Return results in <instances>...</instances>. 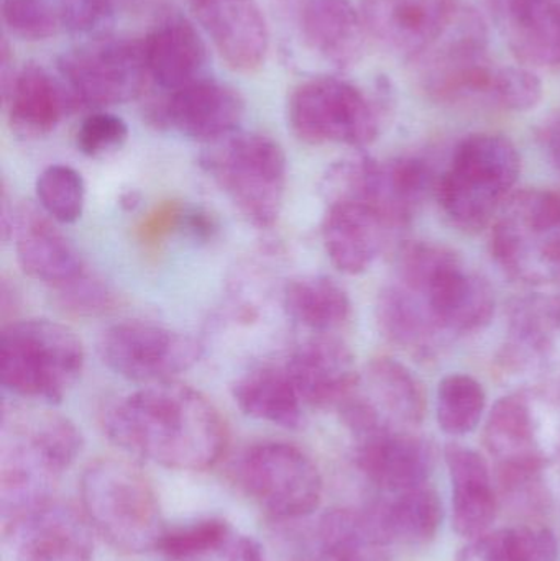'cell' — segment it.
I'll use <instances>...</instances> for the list:
<instances>
[{"label":"cell","instance_id":"cell-1","mask_svg":"<svg viewBox=\"0 0 560 561\" xmlns=\"http://www.w3.org/2000/svg\"><path fill=\"white\" fill-rule=\"evenodd\" d=\"M104 428L117 447L171 470H207L227 447L226 424L213 402L176 381L122 399L105 412Z\"/></svg>","mask_w":560,"mask_h":561},{"label":"cell","instance_id":"cell-2","mask_svg":"<svg viewBox=\"0 0 560 561\" xmlns=\"http://www.w3.org/2000/svg\"><path fill=\"white\" fill-rule=\"evenodd\" d=\"M82 450L81 431L65 415L3 411L0 510L13 519L53 500L59 477Z\"/></svg>","mask_w":560,"mask_h":561},{"label":"cell","instance_id":"cell-3","mask_svg":"<svg viewBox=\"0 0 560 561\" xmlns=\"http://www.w3.org/2000/svg\"><path fill=\"white\" fill-rule=\"evenodd\" d=\"M397 283L423 304L447 339L480 332L495 316L489 280L446 247L404 243L397 256Z\"/></svg>","mask_w":560,"mask_h":561},{"label":"cell","instance_id":"cell-4","mask_svg":"<svg viewBox=\"0 0 560 561\" xmlns=\"http://www.w3.org/2000/svg\"><path fill=\"white\" fill-rule=\"evenodd\" d=\"M519 174L522 157L508 137L469 135L457 145L449 167L437 181L441 209L454 226L479 232L499 216Z\"/></svg>","mask_w":560,"mask_h":561},{"label":"cell","instance_id":"cell-5","mask_svg":"<svg viewBox=\"0 0 560 561\" xmlns=\"http://www.w3.org/2000/svg\"><path fill=\"white\" fill-rule=\"evenodd\" d=\"M85 519L111 543L127 553L157 550L167 526L150 481L134 465L102 458L81 478Z\"/></svg>","mask_w":560,"mask_h":561},{"label":"cell","instance_id":"cell-6","mask_svg":"<svg viewBox=\"0 0 560 561\" xmlns=\"http://www.w3.org/2000/svg\"><path fill=\"white\" fill-rule=\"evenodd\" d=\"M84 346L71 329L46 319L20 320L0 335V376L19 398L56 404L81 378Z\"/></svg>","mask_w":560,"mask_h":561},{"label":"cell","instance_id":"cell-7","mask_svg":"<svg viewBox=\"0 0 560 561\" xmlns=\"http://www.w3.org/2000/svg\"><path fill=\"white\" fill-rule=\"evenodd\" d=\"M201 167L247 222L259 229L275 226L288 178L286 154L278 141L268 135L233 131L209 144L201 157Z\"/></svg>","mask_w":560,"mask_h":561},{"label":"cell","instance_id":"cell-8","mask_svg":"<svg viewBox=\"0 0 560 561\" xmlns=\"http://www.w3.org/2000/svg\"><path fill=\"white\" fill-rule=\"evenodd\" d=\"M390 111L387 85L367 94L344 79L316 78L289 95L288 124L293 134L309 145L364 148L380 137Z\"/></svg>","mask_w":560,"mask_h":561},{"label":"cell","instance_id":"cell-9","mask_svg":"<svg viewBox=\"0 0 560 561\" xmlns=\"http://www.w3.org/2000/svg\"><path fill=\"white\" fill-rule=\"evenodd\" d=\"M490 252L508 278L529 286L560 280V193L516 191L493 220Z\"/></svg>","mask_w":560,"mask_h":561},{"label":"cell","instance_id":"cell-10","mask_svg":"<svg viewBox=\"0 0 560 561\" xmlns=\"http://www.w3.org/2000/svg\"><path fill=\"white\" fill-rule=\"evenodd\" d=\"M421 89L439 104L492 105L499 66L489 53V30L476 7L464 2L453 25L411 62Z\"/></svg>","mask_w":560,"mask_h":561},{"label":"cell","instance_id":"cell-11","mask_svg":"<svg viewBox=\"0 0 560 561\" xmlns=\"http://www.w3.org/2000/svg\"><path fill=\"white\" fill-rule=\"evenodd\" d=\"M237 478L243 491L273 519H302L321 504V471L296 445H253L240 458Z\"/></svg>","mask_w":560,"mask_h":561},{"label":"cell","instance_id":"cell-12","mask_svg":"<svg viewBox=\"0 0 560 561\" xmlns=\"http://www.w3.org/2000/svg\"><path fill=\"white\" fill-rule=\"evenodd\" d=\"M58 68L78 102L94 107L134 101L150 79L141 39H89L65 53Z\"/></svg>","mask_w":560,"mask_h":561},{"label":"cell","instance_id":"cell-13","mask_svg":"<svg viewBox=\"0 0 560 561\" xmlns=\"http://www.w3.org/2000/svg\"><path fill=\"white\" fill-rule=\"evenodd\" d=\"M99 355L115 375L141 385L173 381L199 362L203 346L193 336L157 323H115L99 340Z\"/></svg>","mask_w":560,"mask_h":561},{"label":"cell","instance_id":"cell-14","mask_svg":"<svg viewBox=\"0 0 560 561\" xmlns=\"http://www.w3.org/2000/svg\"><path fill=\"white\" fill-rule=\"evenodd\" d=\"M466 0H362L368 36L404 61H416L447 32Z\"/></svg>","mask_w":560,"mask_h":561},{"label":"cell","instance_id":"cell-15","mask_svg":"<svg viewBox=\"0 0 560 561\" xmlns=\"http://www.w3.org/2000/svg\"><path fill=\"white\" fill-rule=\"evenodd\" d=\"M12 561H91L89 520L66 504L48 501L3 523Z\"/></svg>","mask_w":560,"mask_h":561},{"label":"cell","instance_id":"cell-16","mask_svg":"<svg viewBox=\"0 0 560 561\" xmlns=\"http://www.w3.org/2000/svg\"><path fill=\"white\" fill-rule=\"evenodd\" d=\"M245 114L242 95L222 82L201 78L158 102L147 117L157 127L173 128L193 140L213 144L233 134Z\"/></svg>","mask_w":560,"mask_h":561},{"label":"cell","instance_id":"cell-17","mask_svg":"<svg viewBox=\"0 0 560 561\" xmlns=\"http://www.w3.org/2000/svg\"><path fill=\"white\" fill-rule=\"evenodd\" d=\"M357 442L358 470L381 493L398 494L431 483L436 448L427 438L391 428Z\"/></svg>","mask_w":560,"mask_h":561},{"label":"cell","instance_id":"cell-18","mask_svg":"<svg viewBox=\"0 0 560 561\" xmlns=\"http://www.w3.org/2000/svg\"><path fill=\"white\" fill-rule=\"evenodd\" d=\"M506 333L499 355L502 371L513 376L541 371L560 345V297L538 293L513 300Z\"/></svg>","mask_w":560,"mask_h":561},{"label":"cell","instance_id":"cell-19","mask_svg":"<svg viewBox=\"0 0 560 561\" xmlns=\"http://www.w3.org/2000/svg\"><path fill=\"white\" fill-rule=\"evenodd\" d=\"M285 366L302 402L311 408L339 409L361 379L354 353L335 336L308 340L293 352Z\"/></svg>","mask_w":560,"mask_h":561},{"label":"cell","instance_id":"cell-20","mask_svg":"<svg viewBox=\"0 0 560 561\" xmlns=\"http://www.w3.org/2000/svg\"><path fill=\"white\" fill-rule=\"evenodd\" d=\"M199 22L224 61L240 72L262 68L270 35L256 0H197Z\"/></svg>","mask_w":560,"mask_h":561},{"label":"cell","instance_id":"cell-21","mask_svg":"<svg viewBox=\"0 0 560 561\" xmlns=\"http://www.w3.org/2000/svg\"><path fill=\"white\" fill-rule=\"evenodd\" d=\"M522 65L560 71V0H487Z\"/></svg>","mask_w":560,"mask_h":561},{"label":"cell","instance_id":"cell-22","mask_svg":"<svg viewBox=\"0 0 560 561\" xmlns=\"http://www.w3.org/2000/svg\"><path fill=\"white\" fill-rule=\"evenodd\" d=\"M9 237L15 239L16 259L23 272L53 289L85 272L75 245L53 226L45 213L30 204L13 210Z\"/></svg>","mask_w":560,"mask_h":561},{"label":"cell","instance_id":"cell-23","mask_svg":"<svg viewBox=\"0 0 560 561\" xmlns=\"http://www.w3.org/2000/svg\"><path fill=\"white\" fill-rule=\"evenodd\" d=\"M444 461L453 488V529L462 539L485 536L499 516L492 470L483 455L462 444H447Z\"/></svg>","mask_w":560,"mask_h":561},{"label":"cell","instance_id":"cell-24","mask_svg":"<svg viewBox=\"0 0 560 561\" xmlns=\"http://www.w3.org/2000/svg\"><path fill=\"white\" fill-rule=\"evenodd\" d=\"M483 444L496 465H548L552 455L528 388L503 396L495 402Z\"/></svg>","mask_w":560,"mask_h":561},{"label":"cell","instance_id":"cell-25","mask_svg":"<svg viewBox=\"0 0 560 561\" xmlns=\"http://www.w3.org/2000/svg\"><path fill=\"white\" fill-rule=\"evenodd\" d=\"M390 230L381 214L367 204H331L322 220V242L339 272L362 275L380 255Z\"/></svg>","mask_w":560,"mask_h":561},{"label":"cell","instance_id":"cell-26","mask_svg":"<svg viewBox=\"0 0 560 561\" xmlns=\"http://www.w3.org/2000/svg\"><path fill=\"white\" fill-rule=\"evenodd\" d=\"M9 124L22 140H38L52 134L78 105L68 85L39 66H26L2 92Z\"/></svg>","mask_w":560,"mask_h":561},{"label":"cell","instance_id":"cell-27","mask_svg":"<svg viewBox=\"0 0 560 561\" xmlns=\"http://www.w3.org/2000/svg\"><path fill=\"white\" fill-rule=\"evenodd\" d=\"M301 32L309 48L338 69L354 68L364 58L368 33L351 0H308Z\"/></svg>","mask_w":560,"mask_h":561},{"label":"cell","instance_id":"cell-28","mask_svg":"<svg viewBox=\"0 0 560 561\" xmlns=\"http://www.w3.org/2000/svg\"><path fill=\"white\" fill-rule=\"evenodd\" d=\"M144 43L150 78L164 91H178L201 79L206 46L193 23L183 15L163 16Z\"/></svg>","mask_w":560,"mask_h":561},{"label":"cell","instance_id":"cell-29","mask_svg":"<svg viewBox=\"0 0 560 561\" xmlns=\"http://www.w3.org/2000/svg\"><path fill=\"white\" fill-rule=\"evenodd\" d=\"M358 394L391 428L416 427L426 417L423 382L403 363L377 358L368 363L357 385Z\"/></svg>","mask_w":560,"mask_h":561},{"label":"cell","instance_id":"cell-30","mask_svg":"<svg viewBox=\"0 0 560 561\" xmlns=\"http://www.w3.org/2000/svg\"><path fill=\"white\" fill-rule=\"evenodd\" d=\"M384 500L367 506L390 546H430L443 529V497L427 483L398 494H385Z\"/></svg>","mask_w":560,"mask_h":561},{"label":"cell","instance_id":"cell-31","mask_svg":"<svg viewBox=\"0 0 560 561\" xmlns=\"http://www.w3.org/2000/svg\"><path fill=\"white\" fill-rule=\"evenodd\" d=\"M439 178L423 158L400 157L378 161L372 207L381 214L391 229H400L413 220L424 201L436 194Z\"/></svg>","mask_w":560,"mask_h":561},{"label":"cell","instance_id":"cell-32","mask_svg":"<svg viewBox=\"0 0 560 561\" xmlns=\"http://www.w3.org/2000/svg\"><path fill=\"white\" fill-rule=\"evenodd\" d=\"M232 396L240 411L256 421L283 428H299L305 422V402L286 366L252 369L233 385Z\"/></svg>","mask_w":560,"mask_h":561},{"label":"cell","instance_id":"cell-33","mask_svg":"<svg viewBox=\"0 0 560 561\" xmlns=\"http://www.w3.org/2000/svg\"><path fill=\"white\" fill-rule=\"evenodd\" d=\"M375 313L385 339L418 358H433L447 342L423 304L398 283L381 290Z\"/></svg>","mask_w":560,"mask_h":561},{"label":"cell","instance_id":"cell-34","mask_svg":"<svg viewBox=\"0 0 560 561\" xmlns=\"http://www.w3.org/2000/svg\"><path fill=\"white\" fill-rule=\"evenodd\" d=\"M324 561H387L390 543L365 510H332L316 530Z\"/></svg>","mask_w":560,"mask_h":561},{"label":"cell","instance_id":"cell-35","mask_svg":"<svg viewBox=\"0 0 560 561\" xmlns=\"http://www.w3.org/2000/svg\"><path fill=\"white\" fill-rule=\"evenodd\" d=\"M286 313L312 332H335L348 322L352 300L347 290L329 276H301L289 280L283 290Z\"/></svg>","mask_w":560,"mask_h":561},{"label":"cell","instance_id":"cell-36","mask_svg":"<svg viewBox=\"0 0 560 561\" xmlns=\"http://www.w3.org/2000/svg\"><path fill=\"white\" fill-rule=\"evenodd\" d=\"M558 537L549 527L522 524L470 540L459 561H558Z\"/></svg>","mask_w":560,"mask_h":561},{"label":"cell","instance_id":"cell-37","mask_svg":"<svg viewBox=\"0 0 560 561\" xmlns=\"http://www.w3.org/2000/svg\"><path fill=\"white\" fill-rule=\"evenodd\" d=\"M485 409V389L473 376L453 373L437 386V424L450 437L472 434L482 422Z\"/></svg>","mask_w":560,"mask_h":561},{"label":"cell","instance_id":"cell-38","mask_svg":"<svg viewBox=\"0 0 560 561\" xmlns=\"http://www.w3.org/2000/svg\"><path fill=\"white\" fill-rule=\"evenodd\" d=\"M233 536L236 530L227 520L209 517L164 530L157 552L168 561H197L210 556L222 557Z\"/></svg>","mask_w":560,"mask_h":561},{"label":"cell","instance_id":"cell-39","mask_svg":"<svg viewBox=\"0 0 560 561\" xmlns=\"http://www.w3.org/2000/svg\"><path fill=\"white\" fill-rule=\"evenodd\" d=\"M36 196L46 216L59 224H75L84 210V180L75 168L53 164L36 180Z\"/></svg>","mask_w":560,"mask_h":561},{"label":"cell","instance_id":"cell-40","mask_svg":"<svg viewBox=\"0 0 560 561\" xmlns=\"http://www.w3.org/2000/svg\"><path fill=\"white\" fill-rule=\"evenodd\" d=\"M378 161L367 154H354L335 161L319 183L322 199L331 204L358 203L372 207Z\"/></svg>","mask_w":560,"mask_h":561},{"label":"cell","instance_id":"cell-41","mask_svg":"<svg viewBox=\"0 0 560 561\" xmlns=\"http://www.w3.org/2000/svg\"><path fill=\"white\" fill-rule=\"evenodd\" d=\"M545 85L535 69L525 65L499 66L493 82L492 107L528 112L538 107Z\"/></svg>","mask_w":560,"mask_h":561},{"label":"cell","instance_id":"cell-42","mask_svg":"<svg viewBox=\"0 0 560 561\" xmlns=\"http://www.w3.org/2000/svg\"><path fill=\"white\" fill-rule=\"evenodd\" d=\"M2 19L13 35L28 42L52 38L61 30L52 0H2Z\"/></svg>","mask_w":560,"mask_h":561},{"label":"cell","instance_id":"cell-43","mask_svg":"<svg viewBox=\"0 0 560 561\" xmlns=\"http://www.w3.org/2000/svg\"><path fill=\"white\" fill-rule=\"evenodd\" d=\"M56 302L65 312L78 317H95L114 309L111 287L85 270L78 278L56 287Z\"/></svg>","mask_w":560,"mask_h":561},{"label":"cell","instance_id":"cell-44","mask_svg":"<svg viewBox=\"0 0 560 561\" xmlns=\"http://www.w3.org/2000/svg\"><path fill=\"white\" fill-rule=\"evenodd\" d=\"M61 30L98 39L107 36L114 22V0H52Z\"/></svg>","mask_w":560,"mask_h":561},{"label":"cell","instance_id":"cell-45","mask_svg":"<svg viewBox=\"0 0 560 561\" xmlns=\"http://www.w3.org/2000/svg\"><path fill=\"white\" fill-rule=\"evenodd\" d=\"M128 127L124 118L107 112H95L79 125L76 147L89 158H107L124 148Z\"/></svg>","mask_w":560,"mask_h":561},{"label":"cell","instance_id":"cell-46","mask_svg":"<svg viewBox=\"0 0 560 561\" xmlns=\"http://www.w3.org/2000/svg\"><path fill=\"white\" fill-rule=\"evenodd\" d=\"M184 209L178 204H167L158 209L150 219L145 222L141 233L147 242H157L161 237L168 236L173 229L181 227Z\"/></svg>","mask_w":560,"mask_h":561},{"label":"cell","instance_id":"cell-47","mask_svg":"<svg viewBox=\"0 0 560 561\" xmlns=\"http://www.w3.org/2000/svg\"><path fill=\"white\" fill-rule=\"evenodd\" d=\"M181 229L186 230L194 240L207 242L213 239L217 232V224L209 213L203 209H184L183 220H181Z\"/></svg>","mask_w":560,"mask_h":561},{"label":"cell","instance_id":"cell-48","mask_svg":"<svg viewBox=\"0 0 560 561\" xmlns=\"http://www.w3.org/2000/svg\"><path fill=\"white\" fill-rule=\"evenodd\" d=\"M226 561H265V552L255 539L249 536H233L232 542L224 552Z\"/></svg>","mask_w":560,"mask_h":561},{"label":"cell","instance_id":"cell-49","mask_svg":"<svg viewBox=\"0 0 560 561\" xmlns=\"http://www.w3.org/2000/svg\"><path fill=\"white\" fill-rule=\"evenodd\" d=\"M541 144L552 167L560 174V111L556 112L542 127Z\"/></svg>","mask_w":560,"mask_h":561},{"label":"cell","instance_id":"cell-50","mask_svg":"<svg viewBox=\"0 0 560 561\" xmlns=\"http://www.w3.org/2000/svg\"><path fill=\"white\" fill-rule=\"evenodd\" d=\"M141 203V194L138 191H127V193L122 194L121 196V206L122 209L127 210V213H132V210L137 209Z\"/></svg>","mask_w":560,"mask_h":561},{"label":"cell","instance_id":"cell-51","mask_svg":"<svg viewBox=\"0 0 560 561\" xmlns=\"http://www.w3.org/2000/svg\"><path fill=\"white\" fill-rule=\"evenodd\" d=\"M160 2V0H124L125 5L130 9H147V7L153 5V3Z\"/></svg>","mask_w":560,"mask_h":561},{"label":"cell","instance_id":"cell-52","mask_svg":"<svg viewBox=\"0 0 560 561\" xmlns=\"http://www.w3.org/2000/svg\"><path fill=\"white\" fill-rule=\"evenodd\" d=\"M196 2H197V0H191V3H196Z\"/></svg>","mask_w":560,"mask_h":561}]
</instances>
